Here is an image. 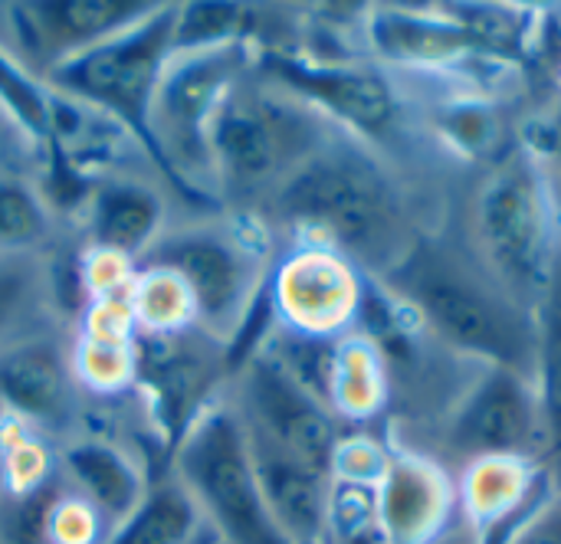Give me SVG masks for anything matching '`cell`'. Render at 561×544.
<instances>
[{
  "instance_id": "18",
  "label": "cell",
  "mask_w": 561,
  "mask_h": 544,
  "mask_svg": "<svg viewBox=\"0 0 561 544\" xmlns=\"http://www.w3.org/2000/svg\"><path fill=\"white\" fill-rule=\"evenodd\" d=\"M95 233L115 253L151 250L158 240V200L141 187H112L99 197Z\"/></svg>"
},
{
  "instance_id": "8",
  "label": "cell",
  "mask_w": 561,
  "mask_h": 544,
  "mask_svg": "<svg viewBox=\"0 0 561 544\" xmlns=\"http://www.w3.org/2000/svg\"><path fill=\"white\" fill-rule=\"evenodd\" d=\"M168 33L171 16H161L148 20L131 36L99 39L95 46H85V53H79L69 66H62L59 82L122 112H141L145 105H151Z\"/></svg>"
},
{
  "instance_id": "22",
  "label": "cell",
  "mask_w": 561,
  "mask_h": 544,
  "mask_svg": "<svg viewBox=\"0 0 561 544\" xmlns=\"http://www.w3.org/2000/svg\"><path fill=\"white\" fill-rule=\"evenodd\" d=\"M46 10L56 13L49 20L69 33V43L95 46L102 33L122 26L128 20V13H138L145 7L141 3H56Z\"/></svg>"
},
{
  "instance_id": "26",
  "label": "cell",
  "mask_w": 561,
  "mask_h": 544,
  "mask_svg": "<svg viewBox=\"0 0 561 544\" xmlns=\"http://www.w3.org/2000/svg\"><path fill=\"white\" fill-rule=\"evenodd\" d=\"M549 151L556 154V161L561 164V112L556 115V121L549 125Z\"/></svg>"
},
{
  "instance_id": "10",
  "label": "cell",
  "mask_w": 561,
  "mask_h": 544,
  "mask_svg": "<svg viewBox=\"0 0 561 544\" xmlns=\"http://www.w3.org/2000/svg\"><path fill=\"white\" fill-rule=\"evenodd\" d=\"M273 76L365 138L388 141L398 131V92L368 66H309L296 59H273Z\"/></svg>"
},
{
  "instance_id": "20",
  "label": "cell",
  "mask_w": 561,
  "mask_h": 544,
  "mask_svg": "<svg viewBox=\"0 0 561 544\" xmlns=\"http://www.w3.org/2000/svg\"><path fill=\"white\" fill-rule=\"evenodd\" d=\"M536 394L542 424L561 450V282L552 276L549 296L539 309V364H536Z\"/></svg>"
},
{
  "instance_id": "4",
  "label": "cell",
  "mask_w": 561,
  "mask_h": 544,
  "mask_svg": "<svg viewBox=\"0 0 561 544\" xmlns=\"http://www.w3.org/2000/svg\"><path fill=\"white\" fill-rule=\"evenodd\" d=\"M184 489L230 544H289L276 529L240 430L227 417L204 424L181 456Z\"/></svg>"
},
{
  "instance_id": "2",
  "label": "cell",
  "mask_w": 561,
  "mask_h": 544,
  "mask_svg": "<svg viewBox=\"0 0 561 544\" xmlns=\"http://www.w3.org/2000/svg\"><path fill=\"white\" fill-rule=\"evenodd\" d=\"M276 207L348 263L391 273L408 256L404 204L388 174L355 148H316L279 184Z\"/></svg>"
},
{
  "instance_id": "9",
  "label": "cell",
  "mask_w": 561,
  "mask_h": 544,
  "mask_svg": "<svg viewBox=\"0 0 561 544\" xmlns=\"http://www.w3.org/2000/svg\"><path fill=\"white\" fill-rule=\"evenodd\" d=\"M247 384L250 407L256 414V433L329 476L342 440L325 407L296 381H289L273 361H260L250 371Z\"/></svg>"
},
{
  "instance_id": "6",
  "label": "cell",
  "mask_w": 561,
  "mask_h": 544,
  "mask_svg": "<svg viewBox=\"0 0 561 544\" xmlns=\"http://www.w3.org/2000/svg\"><path fill=\"white\" fill-rule=\"evenodd\" d=\"M151 259L184 289L210 328L227 332L240 322L256 286V259L233 236L204 227L158 233Z\"/></svg>"
},
{
  "instance_id": "14",
  "label": "cell",
  "mask_w": 561,
  "mask_h": 544,
  "mask_svg": "<svg viewBox=\"0 0 561 544\" xmlns=\"http://www.w3.org/2000/svg\"><path fill=\"white\" fill-rule=\"evenodd\" d=\"M279 296L296 332L319 338L342 328L362 302L352 263L332 250H309L296 256L283 273Z\"/></svg>"
},
{
  "instance_id": "23",
  "label": "cell",
  "mask_w": 561,
  "mask_h": 544,
  "mask_svg": "<svg viewBox=\"0 0 561 544\" xmlns=\"http://www.w3.org/2000/svg\"><path fill=\"white\" fill-rule=\"evenodd\" d=\"M46 233V217L36 197L20 184H0V243L26 246Z\"/></svg>"
},
{
  "instance_id": "1",
  "label": "cell",
  "mask_w": 561,
  "mask_h": 544,
  "mask_svg": "<svg viewBox=\"0 0 561 544\" xmlns=\"http://www.w3.org/2000/svg\"><path fill=\"white\" fill-rule=\"evenodd\" d=\"M388 279L437 338L490 368H506L536 381L539 315L510 299L483 266L473 269L444 250L414 246Z\"/></svg>"
},
{
  "instance_id": "13",
  "label": "cell",
  "mask_w": 561,
  "mask_h": 544,
  "mask_svg": "<svg viewBox=\"0 0 561 544\" xmlns=\"http://www.w3.org/2000/svg\"><path fill=\"white\" fill-rule=\"evenodd\" d=\"M454 489L447 476L417 456H394L378 479V516L388 544H431L447 525Z\"/></svg>"
},
{
  "instance_id": "5",
  "label": "cell",
  "mask_w": 561,
  "mask_h": 544,
  "mask_svg": "<svg viewBox=\"0 0 561 544\" xmlns=\"http://www.w3.org/2000/svg\"><path fill=\"white\" fill-rule=\"evenodd\" d=\"M204 151L217 171L240 187L283 184L289 171L312 154L306 125L289 115L286 105L253 92L217 99L204 128Z\"/></svg>"
},
{
  "instance_id": "12",
  "label": "cell",
  "mask_w": 561,
  "mask_h": 544,
  "mask_svg": "<svg viewBox=\"0 0 561 544\" xmlns=\"http://www.w3.org/2000/svg\"><path fill=\"white\" fill-rule=\"evenodd\" d=\"M250 463L263 493V502L289 544H332L329 532V496L332 483L325 473L306 466L293 453L279 450L266 437L253 433Z\"/></svg>"
},
{
  "instance_id": "16",
  "label": "cell",
  "mask_w": 561,
  "mask_h": 544,
  "mask_svg": "<svg viewBox=\"0 0 561 544\" xmlns=\"http://www.w3.org/2000/svg\"><path fill=\"white\" fill-rule=\"evenodd\" d=\"M66 466L79 486V493L89 499V506L122 525L138 506H141V489L131 463H125L118 453L105 447H72L66 453Z\"/></svg>"
},
{
  "instance_id": "3",
  "label": "cell",
  "mask_w": 561,
  "mask_h": 544,
  "mask_svg": "<svg viewBox=\"0 0 561 544\" xmlns=\"http://www.w3.org/2000/svg\"><path fill=\"white\" fill-rule=\"evenodd\" d=\"M470 230L483 273L523 309H542L552 286V200L529 151L493 164L473 197Z\"/></svg>"
},
{
  "instance_id": "21",
  "label": "cell",
  "mask_w": 561,
  "mask_h": 544,
  "mask_svg": "<svg viewBox=\"0 0 561 544\" xmlns=\"http://www.w3.org/2000/svg\"><path fill=\"white\" fill-rule=\"evenodd\" d=\"M385 401V371L371 345H345L335 358L332 404L352 417H371Z\"/></svg>"
},
{
  "instance_id": "24",
  "label": "cell",
  "mask_w": 561,
  "mask_h": 544,
  "mask_svg": "<svg viewBox=\"0 0 561 544\" xmlns=\"http://www.w3.org/2000/svg\"><path fill=\"white\" fill-rule=\"evenodd\" d=\"M510 544H561V509L546 506Z\"/></svg>"
},
{
  "instance_id": "15",
  "label": "cell",
  "mask_w": 561,
  "mask_h": 544,
  "mask_svg": "<svg viewBox=\"0 0 561 544\" xmlns=\"http://www.w3.org/2000/svg\"><path fill=\"white\" fill-rule=\"evenodd\" d=\"M0 397L33 420H62L72 401L62 348L53 338L10 342L0 351Z\"/></svg>"
},
{
  "instance_id": "25",
  "label": "cell",
  "mask_w": 561,
  "mask_h": 544,
  "mask_svg": "<svg viewBox=\"0 0 561 544\" xmlns=\"http://www.w3.org/2000/svg\"><path fill=\"white\" fill-rule=\"evenodd\" d=\"M30 279L16 269H0V332L16 319Z\"/></svg>"
},
{
  "instance_id": "17",
  "label": "cell",
  "mask_w": 561,
  "mask_h": 544,
  "mask_svg": "<svg viewBox=\"0 0 561 544\" xmlns=\"http://www.w3.org/2000/svg\"><path fill=\"white\" fill-rule=\"evenodd\" d=\"M201 506L181 486H161L115 525L102 544H191L201 529Z\"/></svg>"
},
{
  "instance_id": "7",
  "label": "cell",
  "mask_w": 561,
  "mask_h": 544,
  "mask_svg": "<svg viewBox=\"0 0 561 544\" xmlns=\"http://www.w3.org/2000/svg\"><path fill=\"white\" fill-rule=\"evenodd\" d=\"M539 424L542 410L536 381L506 368H486V374L473 384L454 414L450 447L470 463L493 456L523 460L539 433Z\"/></svg>"
},
{
  "instance_id": "11",
  "label": "cell",
  "mask_w": 561,
  "mask_h": 544,
  "mask_svg": "<svg viewBox=\"0 0 561 544\" xmlns=\"http://www.w3.org/2000/svg\"><path fill=\"white\" fill-rule=\"evenodd\" d=\"M368 36L381 59L398 66H450L473 56H506L467 7H447V13L378 10L368 20Z\"/></svg>"
},
{
  "instance_id": "19",
  "label": "cell",
  "mask_w": 561,
  "mask_h": 544,
  "mask_svg": "<svg viewBox=\"0 0 561 544\" xmlns=\"http://www.w3.org/2000/svg\"><path fill=\"white\" fill-rule=\"evenodd\" d=\"M434 128L437 135L460 154L467 158H483V161H500L510 154L506 148V125L496 115L493 105L473 102V99H457L440 108H434Z\"/></svg>"
}]
</instances>
